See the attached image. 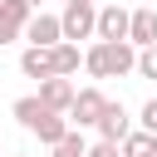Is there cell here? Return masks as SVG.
<instances>
[{"label": "cell", "mask_w": 157, "mask_h": 157, "mask_svg": "<svg viewBox=\"0 0 157 157\" xmlns=\"http://www.w3.org/2000/svg\"><path fill=\"white\" fill-rule=\"evenodd\" d=\"M83 69L93 78H123L137 69V44L128 39H93V49L83 54Z\"/></svg>", "instance_id": "6da1fadb"}, {"label": "cell", "mask_w": 157, "mask_h": 157, "mask_svg": "<svg viewBox=\"0 0 157 157\" xmlns=\"http://www.w3.org/2000/svg\"><path fill=\"white\" fill-rule=\"evenodd\" d=\"M59 25H64V39H69V44H78V39H98V5H88V0H69L64 15H59Z\"/></svg>", "instance_id": "7a4b0ae2"}, {"label": "cell", "mask_w": 157, "mask_h": 157, "mask_svg": "<svg viewBox=\"0 0 157 157\" xmlns=\"http://www.w3.org/2000/svg\"><path fill=\"white\" fill-rule=\"evenodd\" d=\"M103 108H108V98H103L98 88H78V93H74V108H69V123H78V128H98Z\"/></svg>", "instance_id": "3957f363"}, {"label": "cell", "mask_w": 157, "mask_h": 157, "mask_svg": "<svg viewBox=\"0 0 157 157\" xmlns=\"http://www.w3.org/2000/svg\"><path fill=\"white\" fill-rule=\"evenodd\" d=\"M25 39H29V44H39V49H54V44H64V25H59V15H44V10H34V20L25 25Z\"/></svg>", "instance_id": "277c9868"}, {"label": "cell", "mask_w": 157, "mask_h": 157, "mask_svg": "<svg viewBox=\"0 0 157 157\" xmlns=\"http://www.w3.org/2000/svg\"><path fill=\"white\" fill-rule=\"evenodd\" d=\"M74 93H78V88H74L69 78H59V74L39 83V103H44L49 113H64V118H69V108H74Z\"/></svg>", "instance_id": "5b68a950"}, {"label": "cell", "mask_w": 157, "mask_h": 157, "mask_svg": "<svg viewBox=\"0 0 157 157\" xmlns=\"http://www.w3.org/2000/svg\"><path fill=\"white\" fill-rule=\"evenodd\" d=\"M128 132H132V123H128V108L108 98V108H103V118H98V137H103V142H123Z\"/></svg>", "instance_id": "8992f818"}, {"label": "cell", "mask_w": 157, "mask_h": 157, "mask_svg": "<svg viewBox=\"0 0 157 157\" xmlns=\"http://www.w3.org/2000/svg\"><path fill=\"white\" fill-rule=\"evenodd\" d=\"M128 25H132V10H123V5L98 10V39H128Z\"/></svg>", "instance_id": "52a82bcc"}, {"label": "cell", "mask_w": 157, "mask_h": 157, "mask_svg": "<svg viewBox=\"0 0 157 157\" xmlns=\"http://www.w3.org/2000/svg\"><path fill=\"white\" fill-rule=\"evenodd\" d=\"M20 74L25 78H54V49H39V44H29L25 54H20Z\"/></svg>", "instance_id": "ba28073f"}, {"label": "cell", "mask_w": 157, "mask_h": 157, "mask_svg": "<svg viewBox=\"0 0 157 157\" xmlns=\"http://www.w3.org/2000/svg\"><path fill=\"white\" fill-rule=\"evenodd\" d=\"M128 44H137V49H147V44H157V10H132V25H128Z\"/></svg>", "instance_id": "9c48e42d"}, {"label": "cell", "mask_w": 157, "mask_h": 157, "mask_svg": "<svg viewBox=\"0 0 157 157\" xmlns=\"http://www.w3.org/2000/svg\"><path fill=\"white\" fill-rule=\"evenodd\" d=\"M34 137H39L44 147H59V142L69 137V118H64V113H44V123L34 128Z\"/></svg>", "instance_id": "30bf717a"}, {"label": "cell", "mask_w": 157, "mask_h": 157, "mask_svg": "<svg viewBox=\"0 0 157 157\" xmlns=\"http://www.w3.org/2000/svg\"><path fill=\"white\" fill-rule=\"evenodd\" d=\"M78 69H83L78 44H69V39H64V44H54V74H59V78H69V74H78Z\"/></svg>", "instance_id": "8fae6325"}, {"label": "cell", "mask_w": 157, "mask_h": 157, "mask_svg": "<svg viewBox=\"0 0 157 157\" xmlns=\"http://www.w3.org/2000/svg\"><path fill=\"white\" fill-rule=\"evenodd\" d=\"M118 152H123V157H157V137L137 128V132H128V137L118 142Z\"/></svg>", "instance_id": "7c38bea8"}, {"label": "cell", "mask_w": 157, "mask_h": 157, "mask_svg": "<svg viewBox=\"0 0 157 157\" xmlns=\"http://www.w3.org/2000/svg\"><path fill=\"white\" fill-rule=\"evenodd\" d=\"M44 113H49V108H44L39 98H15V118H20V128H29V132H34V128L44 123Z\"/></svg>", "instance_id": "4fadbf2b"}, {"label": "cell", "mask_w": 157, "mask_h": 157, "mask_svg": "<svg viewBox=\"0 0 157 157\" xmlns=\"http://www.w3.org/2000/svg\"><path fill=\"white\" fill-rule=\"evenodd\" d=\"M0 20H5V25H15V29H25V25L34 20V10H29L25 0H0Z\"/></svg>", "instance_id": "5bb4252c"}, {"label": "cell", "mask_w": 157, "mask_h": 157, "mask_svg": "<svg viewBox=\"0 0 157 157\" xmlns=\"http://www.w3.org/2000/svg\"><path fill=\"white\" fill-rule=\"evenodd\" d=\"M83 152H88V142H83V137L74 132V128H69V137H64V142L54 147V157H83Z\"/></svg>", "instance_id": "9a60e30c"}, {"label": "cell", "mask_w": 157, "mask_h": 157, "mask_svg": "<svg viewBox=\"0 0 157 157\" xmlns=\"http://www.w3.org/2000/svg\"><path fill=\"white\" fill-rule=\"evenodd\" d=\"M137 74H142V78H157V44L137 49Z\"/></svg>", "instance_id": "2e32d148"}, {"label": "cell", "mask_w": 157, "mask_h": 157, "mask_svg": "<svg viewBox=\"0 0 157 157\" xmlns=\"http://www.w3.org/2000/svg\"><path fill=\"white\" fill-rule=\"evenodd\" d=\"M142 132H152V137H157V98H147V103H142Z\"/></svg>", "instance_id": "e0dca14e"}, {"label": "cell", "mask_w": 157, "mask_h": 157, "mask_svg": "<svg viewBox=\"0 0 157 157\" xmlns=\"http://www.w3.org/2000/svg\"><path fill=\"white\" fill-rule=\"evenodd\" d=\"M83 157H123V152H118V142H103V137H98V142H93Z\"/></svg>", "instance_id": "ac0fdd59"}, {"label": "cell", "mask_w": 157, "mask_h": 157, "mask_svg": "<svg viewBox=\"0 0 157 157\" xmlns=\"http://www.w3.org/2000/svg\"><path fill=\"white\" fill-rule=\"evenodd\" d=\"M10 39H20V29H15V25H5V20H0V49H5V44H10Z\"/></svg>", "instance_id": "d6986e66"}, {"label": "cell", "mask_w": 157, "mask_h": 157, "mask_svg": "<svg viewBox=\"0 0 157 157\" xmlns=\"http://www.w3.org/2000/svg\"><path fill=\"white\" fill-rule=\"evenodd\" d=\"M25 5H29V10H39V5H44V0H25Z\"/></svg>", "instance_id": "ffe728a7"}, {"label": "cell", "mask_w": 157, "mask_h": 157, "mask_svg": "<svg viewBox=\"0 0 157 157\" xmlns=\"http://www.w3.org/2000/svg\"><path fill=\"white\" fill-rule=\"evenodd\" d=\"M10 157H20V152H10Z\"/></svg>", "instance_id": "44dd1931"}, {"label": "cell", "mask_w": 157, "mask_h": 157, "mask_svg": "<svg viewBox=\"0 0 157 157\" xmlns=\"http://www.w3.org/2000/svg\"><path fill=\"white\" fill-rule=\"evenodd\" d=\"M88 5H93V0H88Z\"/></svg>", "instance_id": "7402d4cb"}]
</instances>
